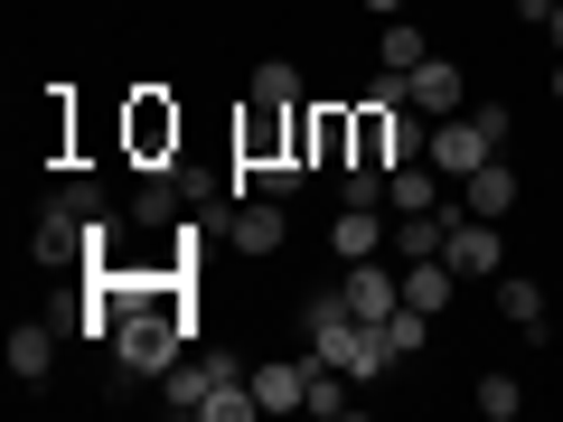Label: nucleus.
<instances>
[{
  "label": "nucleus",
  "mask_w": 563,
  "mask_h": 422,
  "mask_svg": "<svg viewBox=\"0 0 563 422\" xmlns=\"http://www.w3.org/2000/svg\"><path fill=\"white\" fill-rule=\"evenodd\" d=\"M422 160L442 169V179H470L479 160H498V141L479 132V113H451V122H432V141H422Z\"/></svg>",
  "instance_id": "20e7f679"
},
{
  "label": "nucleus",
  "mask_w": 563,
  "mask_h": 422,
  "mask_svg": "<svg viewBox=\"0 0 563 422\" xmlns=\"http://www.w3.org/2000/svg\"><path fill=\"white\" fill-rule=\"evenodd\" d=\"M404 103H413L422 122H451V113H470V76L451 57H422L413 76H404Z\"/></svg>",
  "instance_id": "39448f33"
},
{
  "label": "nucleus",
  "mask_w": 563,
  "mask_h": 422,
  "mask_svg": "<svg viewBox=\"0 0 563 422\" xmlns=\"http://www.w3.org/2000/svg\"><path fill=\"white\" fill-rule=\"evenodd\" d=\"M461 207H470V216H507V207H517V169L479 160V169L461 179Z\"/></svg>",
  "instance_id": "4468645a"
},
{
  "label": "nucleus",
  "mask_w": 563,
  "mask_h": 422,
  "mask_svg": "<svg viewBox=\"0 0 563 422\" xmlns=\"http://www.w3.org/2000/svg\"><path fill=\"white\" fill-rule=\"evenodd\" d=\"M225 244H235V254H282V244H291V216H282V198L244 188V198H235V225H225Z\"/></svg>",
  "instance_id": "0eeeda50"
},
{
  "label": "nucleus",
  "mask_w": 563,
  "mask_h": 422,
  "mask_svg": "<svg viewBox=\"0 0 563 422\" xmlns=\"http://www.w3.org/2000/svg\"><path fill=\"white\" fill-rule=\"evenodd\" d=\"M366 10H376V20H395V10H404V0H366Z\"/></svg>",
  "instance_id": "b1692460"
},
{
  "label": "nucleus",
  "mask_w": 563,
  "mask_h": 422,
  "mask_svg": "<svg viewBox=\"0 0 563 422\" xmlns=\"http://www.w3.org/2000/svg\"><path fill=\"white\" fill-rule=\"evenodd\" d=\"M29 263H38V273H76V263H85V225L47 207V216H38V235H29Z\"/></svg>",
  "instance_id": "6e6552de"
},
{
  "label": "nucleus",
  "mask_w": 563,
  "mask_h": 422,
  "mask_svg": "<svg viewBox=\"0 0 563 422\" xmlns=\"http://www.w3.org/2000/svg\"><path fill=\"white\" fill-rule=\"evenodd\" d=\"M339 301L357 310V320H385V310L404 301V263H385V254H366V263H347V273H339Z\"/></svg>",
  "instance_id": "423d86ee"
},
{
  "label": "nucleus",
  "mask_w": 563,
  "mask_h": 422,
  "mask_svg": "<svg viewBox=\"0 0 563 422\" xmlns=\"http://www.w3.org/2000/svg\"><path fill=\"white\" fill-rule=\"evenodd\" d=\"M376 57H385V76H413L432 47H422V29H413V20H385V29H376Z\"/></svg>",
  "instance_id": "f3484780"
},
{
  "label": "nucleus",
  "mask_w": 563,
  "mask_h": 422,
  "mask_svg": "<svg viewBox=\"0 0 563 422\" xmlns=\"http://www.w3.org/2000/svg\"><path fill=\"white\" fill-rule=\"evenodd\" d=\"M479 413H488V422H517V413H526V385H517V376H479Z\"/></svg>",
  "instance_id": "6ab92c4d"
},
{
  "label": "nucleus",
  "mask_w": 563,
  "mask_h": 422,
  "mask_svg": "<svg viewBox=\"0 0 563 422\" xmlns=\"http://www.w3.org/2000/svg\"><path fill=\"white\" fill-rule=\"evenodd\" d=\"M47 366H57V320H20V329H10V376L38 385Z\"/></svg>",
  "instance_id": "f8f14e48"
},
{
  "label": "nucleus",
  "mask_w": 563,
  "mask_h": 422,
  "mask_svg": "<svg viewBox=\"0 0 563 422\" xmlns=\"http://www.w3.org/2000/svg\"><path fill=\"white\" fill-rule=\"evenodd\" d=\"M169 216H179V179H161V169H151V179L132 188V225H141V235H161Z\"/></svg>",
  "instance_id": "dca6fc26"
},
{
  "label": "nucleus",
  "mask_w": 563,
  "mask_h": 422,
  "mask_svg": "<svg viewBox=\"0 0 563 422\" xmlns=\"http://www.w3.org/2000/svg\"><path fill=\"white\" fill-rule=\"evenodd\" d=\"M244 95H254V103H301V66H291V57H263L254 76H244Z\"/></svg>",
  "instance_id": "a211bd4d"
},
{
  "label": "nucleus",
  "mask_w": 563,
  "mask_h": 422,
  "mask_svg": "<svg viewBox=\"0 0 563 422\" xmlns=\"http://www.w3.org/2000/svg\"><path fill=\"white\" fill-rule=\"evenodd\" d=\"M544 95H554V103H563V57H554V76H544Z\"/></svg>",
  "instance_id": "5701e85b"
},
{
  "label": "nucleus",
  "mask_w": 563,
  "mask_h": 422,
  "mask_svg": "<svg viewBox=\"0 0 563 422\" xmlns=\"http://www.w3.org/2000/svg\"><path fill=\"white\" fill-rule=\"evenodd\" d=\"M498 320H517V338H536V347H544V281L498 273Z\"/></svg>",
  "instance_id": "ddd939ff"
},
{
  "label": "nucleus",
  "mask_w": 563,
  "mask_h": 422,
  "mask_svg": "<svg viewBox=\"0 0 563 422\" xmlns=\"http://www.w3.org/2000/svg\"><path fill=\"white\" fill-rule=\"evenodd\" d=\"M339 207H385V169L347 160V169H339Z\"/></svg>",
  "instance_id": "aec40b11"
},
{
  "label": "nucleus",
  "mask_w": 563,
  "mask_h": 422,
  "mask_svg": "<svg viewBox=\"0 0 563 422\" xmlns=\"http://www.w3.org/2000/svg\"><path fill=\"white\" fill-rule=\"evenodd\" d=\"M301 160L310 169H347L357 160V103H301Z\"/></svg>",
  "instance_id": "7ed1b4c3"
},
{
  "label": "nucleus",
  "mask_w": 563,
  "mask_h": 422,
  "mask_svg": "<svg viewBox=\"0 0 563 422\" xmlns=\"http://www.w3.org/2000/svg\"><path fill=\"white\" fill-rule=\"evenodd\" d=\"M442 263L461 281H498L507 273V235H498V216H470V207H451V244H442Z\"/></svg>",
  "instance_id": "f257e3e1"
},
{
  "label": "nucleus",
  "mask_w": 563,
  "mask_h": 422,
  "mask_svg": "<svg viewBox=\"0 0 563 422\" xmlns=\"http://www.w3.org/2000/svg\"><path fill=\"white\" fill-rule=\"evenodd\" d=\"M122 141H132V160H141V169H169V160H179V103H169V95H132Z\"/></svg>",
  "instance_id": "f03ea898"
},
{
  "label": "nucleus",
  "mask_w": 563,
  "mask_h": 422,
  "mask_svg": "<svg viewBox=\"0 0 563 422\" xmlns=\"http://www.w3.org/2000/svg\"><path fill=\"white\" fill-rule=\"evenodd\" d=\"M404 301H413V310H432V320H442V310L461 301V273H451L442 254H422V263H404Z\"/></svg>",
  "instance_id": "9b49d317"
},
{
  "label": "nucleus",
  "mask_w": 563,
  "mask_h": 422,
  "mask_svg": "<svg viewBox=\"0 0 563 422\" xmlns=\"http://www.w3.org/2000/svg\"><path fill=\"white\" fill-rule=\"evenodd\" d=\"M57 216L95 225V216H103V188H95V179H66V188H57Z\"/></svg>",
  "instance_id": "412c9836"
},
{
  "label": "nucleus",
  "mask_w": 563,
  "mask_h": 422,
  "mask_svg": "<svg viewBox=\"0 0 563 422\" xmlns=\"http://www.w3.org/2000/svg\"><path fill=\"white\" fill-rule=\"evenodd\" d=\"M470 113H479V132H488V141L507 151V132H517V113H507V103H470Z\"/></svg>",
  "instance_id": "4be33fe9"
},
{
  "label": "nucleus",
  "mask_w": 563,
  "mask_h": 422,
  "mask_svg": "<svg viewBox=\"0 0 563 422\" xmlns=\"http://www.w3.org/2000/svg\"><path fill=\"white\" fill-rule=\"evenodd\" d=\"M198 413H207V422H244V413H263V403H254V376H235V366L217 357V385H207Z\"/></svg>",
  "instance_id": "2eb2a0df"
},
{
  "label": "nucleus",
  "mask_w": 563,
  "mask_h": 422,
  "mask_svg": "<svg viewBox=\"0 0 563 422\" xmlns=\"http://www.w3.org/2000/svg\"><path fill=\"white\" fill-rule=\"evenodd\" d=\"M329 254H339V263L385 254V207H339V225H329Z\"/></svg>",
  "instance_id": "9d476101"
},
{
  "label": "nucleus",
  "mask_w": 563,
  "mask_h": 422,
  "mask_svg": "<svg viewBox=\"0 0 563 422\" xmlns=\"http://www.w3.org/2000/svg\"><path fill=\"white\" fill-rule=\"evenodd\" d=\"M207 385H217V357H198V347H179V357L161 366V403H169V413H198Z\"/></svg>",
  "instance_id": "1a4fd4ad"
}]
</instances>
